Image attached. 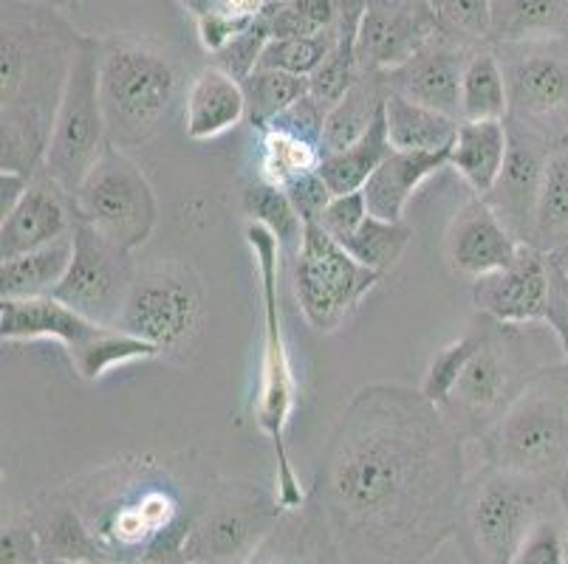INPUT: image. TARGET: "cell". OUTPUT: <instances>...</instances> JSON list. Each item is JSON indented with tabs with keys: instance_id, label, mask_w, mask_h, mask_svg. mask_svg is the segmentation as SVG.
Returning a JSON list of instances; mask_svg holds the SVG:
<instances>
[{
	"instance_id": "6da1fadb",
	"label": "cell",
	"mask_w": 568,
	"mask_h": 564,
	"mask_svg": "<svg viewBox=\"0 0 568 564\" xmlns=\"http://www.w3.org/2000/svg\"><path fill=\"white\" fill-rule=\"evenodd\" d=\"M464 438L405 384L356 390L325 443L312 491L345 564H425L456 536Z\"/></svg>"
},
{
	"instance_id": "7a4b0ae2",
	"label": "cell",
	"mask_w": 568,
	"mask_h": 564,
	"mask_svg": "<svg viewBox=\"0 0 568 564\" xmlns=\"http://www.w3.org/2000/svg\"><path fill=\"white\" fill-rule=\"evenodd\" d=\"M85 34L57 9L3 0L0 20V170H43L57 107Z\"/></svg>"
},
{
	"instance_id": "3957f363",
	"label": "cell",
	"mask_w": 568,
	"mask_h": 564,
	"mask_svg": "<svg viewBox=\"0 0 568 564\" xmlns=\"http://www.w3.org/2000/svg\"><path fill=\"white\" fill-rule=\"evenodd\" d=\"M206 489L187 494L173 469L156 458H122L77 478L63 494L108 562L184 564V542Z\"/></svg>"
},
{
	"instance_id": "277c9868",
	"label": "cell",
	"mask_w": 568,
	"mask_h": 564,
	"mask_svg": "<svg viewBox=\"0 0 568 564\" xmlns=\"http://www.w3.org/2000/svg\"><path fill=\"white\" fill-rule=\"evenodd\" d=\"M244 240L252 252L257 271V286H261V376H257L255 396V423L268 438L275 449L277 460V496L283 509H297L306 503L308 491L301 485V478L294 472L292 458L286 449L288 423H292L294 407H297V379H294L292 356H288V341L283 334L281 314V240L261 224L246 221Z\"/></svg>"
},
{
	"instance_id": "5b68a950",
	"label": "cell",
	"mask_w": 568,
	"mask_h": 564,
	"mask_svg": "<svg viewBox=\"0 0 568 564\" xmlns=\"http://www.w3.org/2000/svg\"><path fill=\"white\" fill-rule=\"evenodd\" d=\"M182 93L179 60L136 34L100 40V100L108 139L122 150L153 142Z\"/></svg>"
},
{
	"instance_id": "8992f818",
	"label": "cell",
	"mask_w": 568,
	"mask_h": 564,
	"mask_svg": "<svg viewBox=\"0 0 568 564\" xmlns=\"http://www.w3.org/2000/svg\"><path fill=\"white\" fill-rule=\"evenodd\" d=\"M475 443L487 465L560 489L568 469V361L537 372L504 418Z\"/></svg>"
},
{
	"instance_id": "52a82bcc",
	"label": "cell",
	"mask_w": 568,
	"mask_h": 564,
	"mask_svg": "<svg viewBox=\"0 0 568 564\" xmlns=\"http://www.w3.org/2000/svg\"><path fill=\"white\" fill-rule=\"evenodd\" d=\"M557 509V485L484 463L464 485L456 540L469 564H513L531 525Z\"/></svg>"
},
{
	"instance_id": "ba28073f",
	"label": "cell",
	"mask_w": 568,
	"mask_h": 564,
	"mask_svg": "<svg viewBox=\"0 0 568 564\" xmlns=\"http://www.w3.org/2000/svg\"><path fill=\"white\" fill-rule=\"evenodd\" d=\"M531 328L535 325L526 330V325H500L484 317L481 348L467 361L462 379L442 407L444 416L467 441L484 438L513 407L524 387L549 367L540 365L531 350Z\"/></svg>"
},
{
	"instance_id": "9c48e42d",
	"label": "cell",
	"mask_w": 568,
	"mask_h": 564,
	"mask_svg": "<svg viewBox=\"0 0 568 564\" xmlns=\"http://www.w3.org/2000/svg\"><path fill=\"white\" fill-rule=\"evenodd\" d=\"M283 511L277 491L255 480L210 485L190 525L184 562L250 564Z\"/></svg>"
},
{
	"instance_id": "30bf717a",
	"label": "cell",
	"mask_w": 568,
	"mask_h": 564,
	"mask_svg": "<svg viewBox=\"0 0 568 564\" xmlns=\"http://www.w3.org/2000/svg\"><path fill=\"white\" fill-rule=\"evenodd\" d=\"M204 325V286L182 260H156L136 271L116 328L139 336L162 356L187 353Z\"/></svg>"
},
{
	"instance_id": "8fae6325",
	"label": "cell",
	"mask_w": 568,
	"mask_h": 564,
	"mask_svg": "<svg viewBox=\"0 0 568 564\" xmlns=\"http://www.w3.org/2000/svg\"><path fill=\"white\" fill-rule=\"evenodd\" d=\"M108 144H111V139H108V124L100 100V40L85 34L80 51H77L63 102L57 107L43 173L74 198V193L80 189L85 175L91 173V167L100 162Z\"/></svg>"
},
{
	"instance_id": "7c38bea8",
	"label": "cell",
	"mask_w": 568,
	"mask_h": 564,
	"mask_svg": "<svg viewBox=\"0 0 568 564\" xmlns=\"http://www.w3.org/2000/svg\"><path fill=\"white\" fill-rule=\"evenodd\" d=\"M74 206L80 221L131 255L151 240L159 224L153 184L116 144H108L100 162L85 175L74 193Z\"/></svg>"
},
{
	"instance_id": "4fadbf2b",
	"label": "cell",
	"mask_w": 568,
	"mask_h": 564,
	"mask_svg": "<svg viewBox=\"0 0 568 564\" xmlns=\"http://www.w3.org/2000/svg\"><path fill=\"white\" fill-rule=\"evenodd\" d=\"M379 283L382 274L354 260L323 226L306 224L292 286L303 317L317 334H337Z\"/></svg>"
},
{
	"instance_id": "5bb4252c",
	"label": "cell",
	"mask_w": 568,
	"mask_h": 564,
	"mask_svg": "<svg viewBox=\"0 0 568 564\" xmlns=\"http://www.w3.org/2000/svg\"><path fill=\"white\" fill-rule=\"evenodd\" d=\"M509 93V116L560 144L568 133V38L495 45Z\"/></svg>"
},
{
	"instance_id": "9a60e30c",
	"label": "cell",
	"mask_w": 568,
	"mask_h": 564,
	"mask_svg": "<svg viewBox=\"0 0 568 564\" xmlns=\"http://www.w3.org/2000/svg\"><path fill=\"white\" fill-rule=\"evenodd\" d=\"M478 314L500 325H549L568 361V319L555 291L546 252L524 243L513 266L478 277L473 283Z\"/></svg>"
},
{
	"instance_id": "2e32d148",
	"label": "cell",
	"mask_w": 568,
	"mask_h": 564,
	"mask_svg": "<svg viewBox=\"0 0 568 564\" xmlns=\"http://www.w3.org/2000/svg\"><path fill=\"white\" fill-rule=\"evenodd\" d=\"M139 266L131 252L102 237L94 226L77 217L74 257L54 297L82 317L116 328Z\"/></svg>"
},
{
	"instance_id": "e0dca14e",
	"label": "cell",
	"mask_w": 568,
	"mask_h": 564,
	"mask_svg": "<svg viewBox=\"0 0 568 564\" xmlns=\"http://www.w3.org/2000/svg\"><path fill=\"white\" fill-rule=\"evenodd\" d=\"M438 34L430 0H365L356 57L365 74H385L399 69Z\"/></svg>"
},
{
	"instance_id": "ac0fdd59",
	"label": "cell",
	"mask_w": 568,
	"mask_h": 564,
	"mask_svg": "<svg viewBox=\"0 0 568 564\" xmlns=\"http://www.w3.org/2000/svg\"><path fill=\"white\" fill-rule=\"evenodd\" d=\"M506 127H509V153H506L504 170L495 181L493 193L484 201L493 206L506 229L520 243H529L531 229H535L537 201L544 189L546 164L557 144L546 142L544 136H537L515 122H506Z\"/></svg>"
},
{
	"instance_id": "d6986e66",
	"label": "cell",
	"mask_w": 568,
	"mask_h": 564,
	"mask_svg": "<svg viewBox=\"0 0 568 564\" xmlns=\"http://www.w3.org/2000/svg\"><path fill=\"white\" fill-rule=\"evenodd\" d=\"M475 51L478 49H469V45L438 34L410 60L402 62L399 69L376 76L387 93H399L416 105L433 107V111L462 122V80Z\"/></svg>"
},
{
	"instance_id": "ffe728a7",
	"label": "cell",
	"mask_w": 568,
	"mask_h": 564,
	"mask_svg": "<svg viewBox=\"0 0 568 564\" xmlns=\"http://www.w3.org/2000/svg\"><path fill=\"white\" fill-rule=\"evenodd\" d=\"M524 243L500 224L493 206L484 198L473 195L464 201L462 209L453 215L447 235H444V257L453 274L469 277L475 283L478 277L500 271L513 266Z\"/></svg>"
},
{
	"instance_id": "44dd1931",
	"label": "cell",
	"mask_w": 568,
	"mask_h": 564,
	"mask_svg": "<svg viewBox=\"0 0 568 564\" xmlns=\"http://www.w3.org/2000/svg\"><path fill=\"white\" fill-rule=\"evenodd\" d=\"M111 325H100L82 317L57 297L0 299V336L9 345L18 341H57L69 361H80L94 348Z\"/></svg>"
},
{
	"instance_id": "7402d4cb",
	"label": "cell",
	"mask_w": 568,
	"mask_h": 564,
	"mask_svg": "<svg viewBox=\"0 0 568 564\" xmlns=\"http://www.w3.org/2000/svg\"><path fill=\"white\" fill-rule=\"evenodd\" d=\"M74 226V198L40 170L18 206L7 217H0V260L63 240Z\"/></svg>"
},
{
	"instance_id": "603a6c76",
	"label": "cell",
	"mask_w": 568,
	"mask_h": 564,
	"mask_svg": "<svg viewBox=\"0 0 568 564\" xmlns=\"http://www.w3.org/2000/svg\"><path fill=\"white\" fill-rule=\"evenodd\" d=\"M250 564H345L314 491L303 505L283 511Z\"/></svg>"
},
{
	"instance_id": "cb8c5ba5",
	"label": "cell",
	"mask_w": 568,
	"mask_h": 564,
	"mask_svg": "<svg viewBox=\"0 0 568 564\" xmlns=\"http://www.w3.org/2000/svg\"><path fill=\"white\" fill-rule=\"evenodd\" d=\"M246 119L244 85L221 71L206 65L190 80L184 91V133L193 142H213L235 131Z\"/></svg>"
},
{
	"instance_id": "d4e9b609",
	"label": "cell",
	"mask_w": 568,
	"mask_h": 564,
	"mask_svg": "<svg viewBox=\"0 0 568 564\" xmlns=\"http://www.w3.org/2000/svg\"><path fill=\"white\" fill-rule=\"evenodd\" d=\"M450 167V150L442 153H413V150H394L385 162L376 167L368 184L363 186L365 204L371 215L382 221H405V209L418 186L430 181L433 175Z\"/></svg>"
},
{
	"instance_id": "484cf974",
	"label": "cell",
	"mask_w": 568,
	"mask_h": 564,
	"mask_svg": "<svg viewBox=\"0 0 568 564\" xmlns=\"http://www.w3.org/2000/svg\"><path fill=\"white\" fill-rule=\"evenodd\" d=\"M29 514L38 527L45 562H108L91 527L63 491L43 496Z\"/></svg>"
},
{
	"instance_id": "4316f807",
	"label": "cell",
	"mask_w": 568,
	"mask_h": 564,
	"mask_svg": "<svg viewBox=\"0 0 568 564\" xmlns=\"http://www.w3.org/2000/svg\"><path fill=\"white\" fill-rule=\"evenodd\" d=\"M509 153V127L504 122H462L456 144L450 150V167L473 189V195L487 198L504 170Z\"/></svg>"
},
{
	"instance_id": "83f0119b",
	"label": "cell",
	"mask_w": 568,
	"mask_h": 564,
	"mask_svg": "<svg viewBox=\"0 0 568 564\" xmlns=\"http://www.w3.org/2000/svg\"><path fill=\"white\" fill-rule=\"evenodd\" d=\"M74 257V232L51 246L0 260V299L54 297Z\"/></svg>"
},
{
	"instance_id": "f1b7e54d",
	"label": "cell",
	"mask_w": 568,
	"mask_h": 564,
	"mask_svg": "<svg viewBox=\"0 0 568 564\" xmlns=\"http://www.w3.org/2000/svg\"><path fill=\"white\" fill-rule=\"evenodd\" d=\"M385 124L394 150L413 153H442L453 150L458 136V119L444 116L433 107L416 105L399 93L385 91Z\"/></svg>"
},
{
	"instance_id": "f546056e",
	"label": "cell",
	"mask_w": 568,
	"mask_h": 564,
	"mask_svg": "<svg viewBox=\"0 0 568 564\" xmlns=\"http://www.w3.org/2000/svg\"><path fill=\"white\" fill-rule=\"evenodd\" d=\"M568 38V0H493L489 45Z\"/></svg>"
},
{
	"instance_id": "4dcf8cb0",
	"label": "cell",
	"mask_w": 568,
	"mask_h": 564,
	"mask_svg": "<svg viewBox=\"0 0 568 564\" xmlns=\"http://www.w3.org/2000/svg\"><path fill=\"white\" fill-rule=\"evenodd\" d=\"M390 153H394V144H390V139H387L385 107H382L376 122L371 124V131L365 133L359 142L339 150V153L323 155L317 173L320 178L328 184L332 195L363 193V186L368 184L371 175L376 173V167H379Z\"/></svg>"
},
{
	"instance_id": "1f68e13d",
	"label": "cell",
	"mask_w": 568,
	"mask_h": 564,
	"mask_svg": "<svg viewBox=\"0 0 568 564\" xmlns=\"http://www.w3.org/2000/svg\"><path fill=\"white\" fill-rule=\"evenodd\" d=\"M382 107H385V88H382L379 76L363 71L359 82L325 116L323 155L339 153V150L359 142L371 131V124L376 122Z\"/></svg>"
},
{
	"instance_id": "d6a6232c",
	"label": "cell",
	"mask_w": 568,
	"mask_h": 564,
	"mask_svg": "<svg viewBox=\"0 0 568 564\" xmlns=\"http://www.w3.org/2000/svg\"><path fill=\"white\" fill-rule=\"evenodd\" d=\"M261 144H257V178L266 184L286 189L294 181L306 178V175L317 173L320 162H323V147L312 139H303L283 127H266L257 133Z\"/></svg>"
},
{
	"instance_id": "836d02e7",
	"label": "cell",
	"mask_w": 568,
	"mask_h": 564,
	"mask_svg": "<svg viewBox=\"0 0 568 564\" xmlns=\"http://www.w3.org/2000/svg\"><path fill=\"white\" fill-rule=\"evenodd\" d=\"M509 116L504 69L495 45H481L467 62L462 80V122H504Z\"/></svg>"
},
{
	"instance_id": "e575fe53",
	"label": "cell",
	"mask_w": 568,
	"mask_h": 564,
	"mask_svg": "<svg viewBox=\"0 0 568 564\" xmlns=\"http://www.w3.org/2000/svg\"><path fill=\"white\" fill-rule=\"evenodd\" d=\"M529 246L540 252H557L568 246V147L557 144L546 164L544 189L537 201L535 229Z\"/></svg>"
},
{
	"instance_id": "d590c367",
	"label": "cell",
	"mask_w": 568,
	"mask_h": 564,
	"mask_svg": "<svg viewBox=\"0 0 568 564\" xmlns=\"http://www.w3.org/2000/svg\"><path fill=\"white\" fill-rule=\"evenodd\" d=\"M413 240V229L405 221H382L376 215H365L348 235L339 237V246L348 252L354 260H359L363 266L374 268L385 277L387 271H394L399 266V260L405 257L407 246Z\"/></svg>"
},
{
	"instance_id": "8d00e7d4",
	"label": "cell",
	"mask_w": 568,
	"mask_h": 564,
	"mask_svg": "<svg viewBox=\"0 0 568 564\" xmlns=\"http://www.w3.org/2000/svg\"><path fill=\"white\" fill-rule=\"evenodd\" d=\"M244 215L252 224H261L281 240L283 257L294 260L306 237V221L294 209L288 195L277 186L266 184L255 175V181L244 186Z\"/></svg>"
},
{
	"instance_id": "74e56055",
	"label": "cell",
	"mask_w": 568,
	"mask_h": 564,
	"mask_svg": "<svg viewBox=\"0 0 568 564\" xmlns=\"http://www.w3.org/2000/svg\"><path fill=\"white\" fill-rule=\"evenodd\" d=\"M246 119L257 133L266 131L283 111L308 96V76L288 74L277 69H255L244 82Z\"/></svg>"
},
{
	"instance_id": "f35d334b",
	"label": "cell",
	"mask_w": 568,
	"mask_h": 564,
	"mask_svg": "<svg viewBox=\"0 0 568 564\" xmlns=\"http://www.w3.org/2000/svg\"><path fill=\"white\" fill-rule=\"evenodd\" d=\"M261 18L272 40L317 38L337 29L339 9L337 0H268Z\"/></svg>"
},
{
	"instance_id": "ab89813d",
	"label": "cell",
	"mask_w": 568,
	"mask_h": 564,
	"mask_svg": "<svg viewBox=\"0 0 568 564\" xmlns=\"http://www.w3.org/2000/svg\"><path fill=\"white\" fill-rule=\"evenodd\" d=\"M481 341H484V317H481V325L469 328L462 339L450 341L447 348L438 350V353L433 356L430 367H427L425 372V381H422L418 390H422V396H425L427 401L436 403L438 410L447 403L453 387H456V381L462 379L467 361L473 359L475 350L481 348Z\"/></svg>"
},
{
	"instance_id": "60d3db41",
	"label": "cell",
	"mask_w": 568,
	"mask_h": 564,
	"mask_svg": "<svg viewBox=\"0 0 568 564\" xmlns=\"http://www.w3.org/2000/svg\"><path fill=\"white\" fill-rule=\"evenodd\" d=\"M430 7L444 38L469 45V49L489 45L493 0H430Z\"/></svg>"
},
{
	"instance_id": "b9f144b4",
	"label": "cell",
	"mask_w": 568,
	"mask_h": 564,
	"mask_svg": "<svg viewBox=\"0 0 568 564\" xmlns=\"http://www.w3.org/2000/svg\"><path fill=\"white\" fill-rule=\"evenodd\" d=\"M339 29V20H337ZM337 29L317 34V38H286V40H268L263 49L257 69H277L288 71L297 76H312L323 65V60L332 51L337 40Z\"/></svg>"
},
{
	"instance_id": "7bdbcfd3",
	"label": "cell",
	"mask_w": 568,
	"mask_h": 564,
	"mask_svg": "<svg viewBox=\"0 0 568 564\" xmlns=\"http://www.w3.org/2000/svg\"><path fill=\"white\" fill-rule=\"evenodd\" d=\"M566 527L557 511L540 516L515 553L513 564H566Z\"/></svg>"
},
{
	"instance_id": "ee69618b",
	"label": "cell",
	"mask_w": 568,
	"mask_h": 564,
	"mask_svg": "<svg viewBox=\"0 0 568 564\" xmlns=\"http://www.w3.org/2000/svg\"><path fill=\"white\" fill-rule=\"evenodd\" d=\"M0 564H45L43 545H40L38 527L32 514L9 511L3 516V534H0Z\"/></svg>"
},
{
	"instance_id": "f6af8a7d",
	"label": "cell",
	"mask_w": 568,
	"mask_h": 564,
	"mask_svg": "<svg viewBox=\"0 0 568 564\" xmlns=\"http://www.w3.org/2000/svg\"><path fill=\"white\" fill-rule=\"evenodd\" d=\"M268 40H272V34H268L263 18H257L250 29L241 31L226 49H221L219 54L213 57V65H219L221 71L235 76L237 82H244L246 76L257 69V62H261V54L263 49H266Z\"/></svg>"
},
{
	"instance_id": "bcb514c9",
	"label": "cell",
	"mask_w": 568,
	"mask_h": 564,
	"mask_svg": "<svg viewBox=\"0 0 568 564\" xmlns=\"http://www.w3.org/2000/svg\"><path fill=\"white\" fill-rule=\"evenodd\" d=\"M250 25L252 23H246V20L232 18V14L224 12L221 7L213 9V12L201 14V18L195 20L199 43H201V49H204L210 57H215L221 49H226V45H230L232 40L241 34V31L250 29Z\"/></svg>"
},
{
	"instance_id": "7dc6e473",
	"label": "cell",
	"mask_w": 568,
	"mask_h": 564,
	"mask_svg": "<svg viewBox=\"0 0 568 564\" xmlns=\"http://www.w3.org/2000/svg\"><path fill=\"white\" fill-rule=\"evenodd\" d=\"M283 193L288 195V201L294 204V209L301 212V217L306 224H317V217L323 215V209L332 204V189L320 178V173L306 175V178L294 181L292 186H286Z\"/></svg>"
},
{
	"instance_id": "c3c4849f",
	"label": "cell",
	"mask_w": 568,
	"mask_h": 564,
	"mask_svg": "<svg viewBox=\"0 0 568 564\" xmlns=\"http://www.w3.org/2000/svg\"><path fill=\"white\" fill-rule=\"evenodd\" d=\"M32 178L23 173H9V170H0V217H7L9 212L18 206V201L26 195V189H29Z\"/></svg>"
},
{
	"instance_id": "681fc988",
	"label": "cell",
	"mask_w": 568,
	"mask_h": 564,
	"mask_svg": "<svg viewBox=\"0 0 568 564\" xmlns=\"http://www.w3.org/2000/svg\"><path fill=\"white\" fill-rule=\"evenodd\" d=\"M549 263H551V277H555L557 299H560V308L568 319V246L557 248V252H549Z\"/></svg>"
},
{
	"instance_id": "f907efd6",
	"label": "cell",
	"mask_w": 568,
	"mask_h": 564,
	"mask_svg": "<svg viewBox=\"0 0 568 564\" xmlns=\"http://www.w3.org/2000/svg\"><path fill=\"white\" fill-rule=\"evenodd\" d=\"M219 7L224 9V12H230L232 18L255 23V20L263 14V9L268 7V0H221Z\"/></svg>"
},
{
	"instance_id": "816d5d0a",
	"label": "cell",
	"mask_w": 568,
	"mask_h": 564,
	"mask_svg": "<svg viewBox=\"0 0 568 564\" xmlns=\"http://www.w3.org/2000/svg\"><path fill=\"white\" fill-rule=\"evenodd\" d=\"M219 3L221 0H179V7H182L193 20H199L201 14L206 12H213V9H219Z\"/></svg>"
},
{
	"instance_id": "f5cc1de1",
	"label": "cell",
	"mask_w": 568,
	"mask_h": 564,
	"mask_svg": "<svg viewBox=\"0 0 568 564\" xmlns=\"http://www.w3.org/2000/svg\"><path fill=\"white\" fill-rule=\"evenodd\" d=\"M9 3H20V7H40V9H63L71 0H9Z\"/></svg>"
},
{
	"instance_id": "db71d44e",
	"label": "cell",
	"mask_w": 568,
	"mask_h": 564,
	"mask_svg": "<svg viewBox=\"0 0 568 564\" xmlns=\"http://www.w3.org/2000/svg\"><path fill=\"white\" fill-rule=\"evenodd\" d=\"M45 564H113V562H45Z\"/></svg>"
},
{
	"instance_id": "11a10c76",
	"label": "cell",
	"mask_w": 568,
	"mask_h": 564,
	"mask_svg": "<svg viewBox=\"0 0 568 564\" xmlns=\"http://www.w3.org/2000/svg\"><path fill=\"white\" fill-rule=\"evenodd\" d=\"M131 564H162V562H131Z\"/></svg>"
},
{
	"instance_id": "9f6ffc18",
	"label": "cell",
	"mask_w": 568,
	"mask_h": 564,
	"mask_svg": "<svg viewBox=\"0 0 568 564\" xmlns=\"http://www.w3.org/2000/svg\"><path fill=\"white\" fill-rule=\"evenodd\" d=\"M560 144H566V147H568V133H566V139H562V142Z\"/></svg>"
},
{
	"instance_id": "6f0895ef",
	"label": "cell",
	"mask_w": 568,
	"mask_h": 564,
	"mask_svg": "<svg viewBox=\"0 0 568 564\" xmlns=\"http://www.w3.org/2000/svg\"><path fill=\"white\" fill-rule=\"evenodd\" d=\"M566 564H568V547H566Z\"/></svg>"
},
{
	"instance_id": "680465c9",
	"label": "cell",
	"mask_w": 568,
	"mask_h": 564,
	"mask_svg": "<svg viewBox=\"0 0 568 564\" xmlns=\"http://www.w3.org/2000/svg\"><path fill=\"white\" fill-rule=\"evenodd\" d=\"M184 564H199V562H184Z\"/></svg>"
}]
</instances>
